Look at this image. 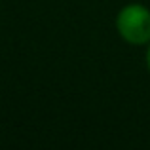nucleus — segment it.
Listing matches in <instances>:
<instances>
[{
    "label": "nucleus",
    "mask_w": 150,
    "mask_h": 150,
    "mask_svg": "<svg viewBox=\"0 0 150 150\" xmlns=\"http://www.w3.org/2000/svg\"><path fill=\"white\" fill-rule=\"evenodd\" d=\"M116 30L127 44H150V10L143 4H127L116 15Z\"/></svg>",
    "instance_id": "f257e3e1"
},
{
    "label": "nucleus",
    "mask_w": 150,
    "mask_h": 150,
    "mask_svg": "<svg viewBox=\"0 0 150 150\" xmlns=\"http://www.w3.org/2000/svg\"><path fill=\"white\" fill-rule=\"evenodd\" d=\"M146 67H148V72H150V44H148V50H146Z\"/></svg>",
    "instance_id": "f03ea898"
}]
</instances>
